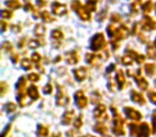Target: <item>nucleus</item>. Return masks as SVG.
<instances>
[{
	"mask_svg": "<svg viewBox=\"0 0 156 137\" xmlns=\"http://www.w3.org/2000/svg\"><path fill=\"white\" fill-rule=\"evenodd\" d=\"M7 108H8V111H9V113H13V111L15 110V108H16V105L14 104V103L10 102L9 104L7 105Z\"/></svg>",
	"mask_w": 156,
	"mask_h": 137,
	"instance_id": "37998d69",
	"label": "nucleus"
},
{
	"mask_svg": "<svg viewBox=\"0 0 156 137\" xmlns=\"http://www.w3.org/2000/svg\"><path fill=\"white\" fill-rule=\"evenodd\" d=\"M37 7H39V8H43V7H45V5H47L45 0H37Z\"/></svg>",
	"mask_w": 156,
	"mask_h": 137,
	"instance_id": "09e8293b",
	"label": "nucleus"
},
{
	"mask_svg": "<svg viewBox=\"0 0 156 137\" xmlns=\"http://www.w3.org/2000/svg\"><path fill=\"white\" fill-rule=\"evenodd\" d=\"M5 5L9 7L10 9H20L22 7L18 0H8V1H5Z\"/></svg>",
	"mask_w": 156,
	"mask_h": 137,
	"instance_id": "5701e85b",
	"label": "nucleus"
},
{
	"mask_svg": "<svg viewBox=\"0 0 156 137\" xmlns=\"http://www.w3.org/2000/svg\"><path fill=\"white\" fill-rule=\"evenodd\" d=\"M113 113V125H112V132L115 135L117 136H123L125 134V131H124L123 124H124V120L121 118V116L118 114L117 109L115 107H111Z\"/></svg>",
	"mask_w": 156,
	"mask_h": 137,
	"instance_id": "f257e3e1",
	"label": "nucleus"
},
{
	"mask_svg": "<svg viewBox=\"0 0 156 137\" xmlns=\"http://www.w3.org/2000/svg\"><path fill=\"white\" fill-rule=\"evenodd\" d=\"M65 58H66V62L69 64H76L79 61V57H78L77 52L75 50H72L65 54Z\"/></svg>",
	"mask_w": 156,
	"mask_h": 137,
	"instance_id": "4468645a",
	"label": "nucleus"
},
{
	"mask_svg": "<svg viewBox=\"0 0 156 137\" xmlns=\"http://www.w3.org/2000/svg\"><path fill=\"white\" fill-rule=\"evenodd\" d=\"M147 56L150 58H156V48H154L153 46L150 45L147 47Z\"/></svg>",
	"mask_w": 156,
	"mask_h": 137,
	"instance_id": "72a5a7b5",
	"label": "nucleus"
},
{
	"mask_svg": "<svg viewBox=\"0 0 156 137\" xmlns=\"http://www.w3.org/2000/svg\"><path fill=\"white\" fill-rule=\"evenodd\" d=\"M155 84H156V81H155Z\"/></svg>",
	"mask_w": 156,
	"mask_h": 137,
	"instance_id": "13d9d810",
	"label": "nucleus"
},
{
	"mask_svg": "<svg viewBox=\"0 0 156 137\" xmlns=\"http://www.w3.org/2000/svg\"><path fill=\"white\" fill-rule=\"evenodd\" d=\"M25 10L33 12V14H34V18H37V13L35 12L34 8H33V5H31V3H26V5H25Z\"/></svg>",
	"mask_w": 156,
	"mask_h": 137,
	"instance_id": "4c0bfd02",
	"label": "nucleus"
},
{
	"mask_svg": "<svg viewBox=\"0 0 156 137\" xmlns=\"http://www.w3.org/2000/svg\"><path fill=\"white\" fill-rule=\"evenodd\" d=\"M10 128H11V125H10V124H9V125L7 126V130H5V132L2 133V136H1V137H7V134L10 132Z\"/></svg>",
	"mask_w": 156,
	"mask_h": 137,
	"instance_id": "8fccbe9b",
	"label": "nucleus"
},
{
	"mask_svg": "<svg viewBox=\"0 0 156 137\" xmlns=\"http://www.w3.org/2000/svg\"><path fill=\"white\" fill-rule=\"evenodd\" d=\"M94 131L102 135H106V133L108 132V128H106V125H104L103 123H98L94 126Z\"/></svg>",
	"mask_w": 156,
	"mask_h": 137,
	"instance_id": "b1692460",
	"label": "nucleus"
},
{
	"mask_svg": "<svg viewBox=\"0 0 156 137\" xmlns=\"http://www.w3.org/2000/svg\"><path fill=\"white\" fill-rule=\"evenodd\" d=\"M94 117L96 120L98 121H102L103 119L106 120L107 118V114H106V106L103 104H98V107L94 109Z\"/></svg>",
	"mask_w": 156,
	"mask_h": 137,
	"instance_id": "6e6552de",
	"label": "nucleus"
},
{
	"mask_svg": "<svg viewBox=\"0 0 156 137\" xmlns=\"http://www.w3.org/2000/svg\"><path fill=\"white\" fill-rule=\"evenodd\" d=\"M149 98L153 104H156V92H151V93L149 94Z\"/></svg>",
	"mask_w": 156,
	"mask_h": 137,
	"instance_id": "49530a36",
	"label": "nucleus"
},
{
	"mask_svg": "<svg viewBox=\"0 0 156 137\" xmlns=\"http://www.w3.org/2000/svg\"><path fill=\"white\" fill-rule=\"evenodd\" d=\"M75 102L79 108H85L88 104V99L86 98V96L83 94V92L81 90L75 92Z\"/></svg>",
	"mask_w": 156,
	"mask_h": 137,
	"instance_id": "0eeeda50",
	"label": "nucleus"
},
{
	"mask_svg": "<svg viewBox=\"0 0 156 137\" xmlns=\"http://www.w3.org/2000/svg\"><path fill=\"white\" fill-rule=\"evenodd\" d=\"M1 15H2V17L5 18V20H10V18L12 17V15H13V13H12L11 11H9V10L3 9L2 11H1Z\"/></svg>",
	"mask_w": 156,
	"mask_h": 137,
	"instance_id": "f704fd0d",
	"label": "nucleus"
},
{
	"mask_svg": "<svg viewBox=\"0 0 156 137\" xmlns=\"http://www.w3.org/2000/svg\"><path fill=\"white\" fill-rule=\"evenodd\" d=\"M102 57L98 56V55H94V54H87L86 55V60L89 64L91 65H98V62L101 61Z\"/></svg>",
	"mask_w": 156,
	"mask_h": 137,
	"instance_id": "dca6fc26",
	"label": "nucleus"
},
{
	"mask_svg": "<svg viewBox=\"0 0 156 137\" xmlns=\"http://www.w3.org/2000/svg\"><path fill=\"white\" fill-rule=\"evenodd\" d=\"M132 100L134 101V102L140 104V105H144L145 104L144 96H143L141 93H139V92L135 91V90H133V91H132Z\"/></svg>",
	"mask_w": 156,
	"mask_h": 137,
	"instance_id": "a211bd4d",
	"label": "nucleus"
},
{
	"mask_svg": "<svg viewBox=\"0 0 156 137\" xmlns=\"http://www.w3.org/2000/svg\"><path fill=\"white\" fill-rule=\"evenodd\" d=\"M2 49H5L7 52H12V45L8 42H5L2 44Z\"/></svg>",
	"mask_w": 156,
	"mask_h": 137,
	"instance_id": "c03bdc74",
	"label": "nucleus"
},
{
	"mask_svg": "<svg viewBox=\"0 0 156 137\" xmlns=\"http://www.w3.org/2000/svg\"><path fill=\"white\" fill-rule=\"evenodd\" d=\"M105 46V38L103 33H96L91 41V49L94 52L101 50Z\"/></svg>",
	"mask_w": 156,
	"mask_h": 137,
	"instance_id": "20e7f679",
	"label": "nucleus"
},
{
	"mask_svg": "<svg viewBox=\"0 0 156 137\" xmlns=\"http://www.w3.org/2000/svg\"><path fill=\"white\" fill-rule=\"evenodd\" d=\"M41 17H42V20H43L45 23H50V22H52V20H54V18L50 17L49 13H48L47 11H43V12H42Z\"/></svg>",
	"mask_w": 156,
	"mask_h": 137,
	"instance_id": "473e14b6",
	"label": "nucleus"
},
{
	"mask_svg": "<svg viewBox=\"0 0 156 137\" xmlns=\"http://www.w3.org/2000/svg\"><path fill=\"white\" fill-rule=\"evenodd\" d=\"M51 91H52V86H51V84H47V85H46L45 87L43 88V92H44V93H46V94L51 93Z\"/></svg>",
	"mask_w": 156,
	"mask_h": 137,
	"instance_id": "a19ab883",
	"label": "nucleus"
},
{
	"mask_svg": "<svg viewBox=\"0 0 156 137\" xmlns=\"http://www.w3.org/2000/svg\"><path fill=\"white\" fill-rule=\"evenodd\" d=\"M0 88H1V96H5V91H7V84L5 83V81H2V83L0 84Z\"/></svg>",
	"mask_w": 156,
	"mask_h": 137,
	"instance_id": "a18cd8bd",
	"label": "nucleus"
},
{
	"mask_svg": "<svg viewBox=\"0 0 156 137\" xmlns=\"http://www.w3.org/2000/svg\"><path fill=\"white\" fill-rule=\"evenodd\" d=\"M22 67L24 69V70L26 71H29L32 69V64H31V61L29 60V59L27 58H24L22 60Z\"/></svg>",
	"mask_w": 156,
	"mask_h": 137,
	"instance_id": "cd10ccee",
	"label": "nucleus"
},
{
	"mask_svg": "<svg viewBox=\"0 0 156 137\" xmlns=\"http://www.w3.org/2000/svg\"><path fill=\"white\" fill-rule=\"evenodd\" d=\"M138 128L139 125L136 123H130L129 124V131H130V135L134 137L137 136V132H138Z\"/></svg>",
	"mask_w": 156,
	"mask_h": 137,
	"instance_id": "7c9ffc66",
	"label": "nucleus"
},
{
	"mask_svg": "<svg viewBox=\"0 0 156 137\" xmlns=\"http://www.w3.org/2000/svg\"><path fill=\"white\" fill-rule=\"evenodd\" d=\"M150 136V128L147 122H142L139 124L138 132H137L136 137H149Z\"/></svg>",
	"mask_w": 156,
	"mask_h": 137,
	"instance_id": "f8f14e48",
	"label": "nucleus"
},
{
	"mask_svg": "<svg viewBox=\"0 0 156 137\" xmlns=\"http://www.w3.org/2000/svg\"><path fill=\"white\" fill-rule=\"evenodd\" d=\"M45 31H46V28L41 24H37L34 28V33L37 35V37H43Z\"/></svg>",
	"mask_w": 156,
	"mask_h": 137,
	"instance_id": "a878e982",
	"label": "nucleus"
},
{
	"mask_svg": "<svg viewBox=\"0 0 156 137\" xmlns=\"http://www.w3.org/2000/svg\"><path fill=\"white\" fill-rule=\"evenodd\" d=\"M7 28H8L7 23H5L2 20V22H1V29H2V31H5V30H7Z\"/></svg>",
	"mask_w": 156,
	"mask_h": 137,
	"instance_id": "864d4df0",
	"label": "nucleus"
},
{
	"mask_svg": "<svg viewBox=\"0 0 156 137\" xmlns=\"http://www.w3.org/2000/svg\"><path fill=\"white\" fill-rule=\"evenodd\" d=\"M111 20H112V22H120V20H121V16L119 15V14H112V15H111Z\"/></svg>",
	"mask_w": 156,
	"mask_h": 137,
	"instance_id": "de8ad7c7",
	"label": "nucleus"
},
{
	"mask_svg": "<svg viewBox=\"0 0 156 137\" xmlns=\"http://www.w3.org/2000/svg\"><path fill=\"white\" fill-rule=\"evenodd\" d=\"M115 64H110V65L108 67V69H107V73L112 72V71L115 70Z\"/></svg>",
	"mask_w": 156,
	"mask_h": 137,
	"instance_id": "3c124183",
	"label": "nucleus"
},
{
	"mask_svg": "<svg viewBox=\"0 0 156 137\" xmlns=\"http://www.w3.org/2000/svg\"><path fill=\"white\" fill-rule=\"evenodd\" d=\"M154 46H155V48H156V39H155V42H154Z\"/></svg>",
	"mask_w": 156,
	"mask_h": 137,
	"instance_id": "6e6d98bb",
	"label": "nucleus"
},
{
	"mask_svg": "<svg viewBox=\"0 0 156 137\" xmlns=\"http://www.w3.org/2000/svg\"><path fill=\"white\" fill-rule=\"evenodd\" d=\"M74 75H75V78L76 81H83L87 78V70H86L85 67H78V69H75L73 71Z\"/></svg>",
	"mask_w": 156,
	"mask_h": 137,
	"instance_id": "ddd939ff",
	"label": "nucleus"
},
{
	"mask_svg": "<svg viewBox=\"0 0 156 137\" xmlns=\"http://www.w3.org/2000/svg\"><path fill=\"white\" fill-rule=\"evenodd\" d=\"M96 3H98V0H88L86 3V8L89 12H93L96 10Z\"/></svg>",
	"mask_w": 156,
	"mask_h": 137,
	"instance_id": "393cba45",
	"label": "nucleus"
},
{
	"mask_svg": "<svg viewBox=\"0 0 156 137\" xmlns=\"http://www.w3.org/2000/svg\"><path fill=\"white\" fill-rule=\"evenodd\" d=\"M115 81H117L118 86H119V89H123L124 85H125V77H124L123 71H118L117 75H115Z\"/></svg>",
	"mask_w": 156,
	"mask_h": 137,
	"instance_id": "6ab92c4d",
	"label": "nucleus"
},
{
	"mask_svg": "<svg viewBox=\"0 0 156 137\" xmlns=\"http://www.w3.org/2000/svg\"><path fill=\"white\" fill-rule=\"evenodd\" d=\"M26 78L24 76H22L20 78V81H17V85H16V88H17V100L18 103H20V106H25V99H26Z\"/></svg>",
	"mask_w": 156,
	"mask_h": 137,
	"instance_id": "7ed1b4c3",
	"label": "nucleus"
},
{
	"mask_svg": "<svg viewBox=\"0 0 156 137\" xmlns=\"http://www.w3.org/2000/svg\"><path fill=\"white\" fill-rule=\"evenodd\" d=\"M124 113H125V115L127 116L129 119L135 120V121H139V120H141V118H142L141 114L139 113L138 110L134 109L133 107H125V108H124Z\"/></svg>",
	"mask_w": 156,
	"mask_h": 137,
	"instance_id": "1a4fd4ad",
	"label": "nucleus"
},
{
	"mask_svg": "<svg viewBox=\"0 0 156 137\" xmlns=\"http://www.w3.org/2000/svg\"><path fill=\"white\" fill-rule=\"evenodd\" d=\"M40 45H41V44H40V42L37 41V40H31V41L29 42V47L30 48H37Z\"/></svg>",
	"mask_w": 156,
	"mask_h": 137,
	"instance_id": "ea45409f",
	"label": "nucleus"
},
{
	"mask_svg": "<svg viewBox=\"0 0 156 137\" xmlns=\"http://www.w3.org/2000/svg\"><path fill=\"white\" fill-rule=\"evenodd\" d=\"M28 79L30 81H40V76L39 74H37V73H31V74L28 75Z\"/></svg>",
	"mask_w": 156,
	"mask_h": 137,
	"instance_id": "58836bf2",
	"label": "nucleus"
},
{
	"mask_svg": "<svg viewBox=\"0 0 156 137\" xmlns=\"http://www.w3.org/2000/svg\"></svg>",
	"mask_w": 156,
	"mask_h": 137,
	"instance_id": "bf43d9fd",
	"label": "nucleus"
},
{
	"mask_svg": "<svg viewBox=\"0 0 156 137\" xmlns=\"http://www.w3.org/2000/svg\"><path fill=\"white\" fill-rule=\"evenodd\" d=\"M126 55H127V56H129L133 60H136L138 63H142L143 61H144V59H145V57L143 56V55H139V54H137L136 52H134V50H130V49L126 50Z\"/></svg>",
	"mask_w": 156,
	"mask_h": 137,
	"instance_id": "f3484780",
	"label": "nucleus"
},
{
	"mask_svg": "<svg viewBox=\"0 0 156 137\" xmlns=\"http://www.w3.org/2000/svg\"><path fill=\"white\" fill-rule=\"evenodd\" d=\"M52 137H61V134H60V133H58V134L52 135Z\"/></svg>",
	"mask_w": 156,
	"mask_h": 137,
	"instance_id": "5fc2aeb1",
	"label": "nucleus"
},
{
	"mask_svg": "<svg viewBox=\"0 0 156 137\" xmlns=\"http://www.w3.org/2000/svg\"><path fill=\"white\" fill-rule=\"evenodd\" d=\"M11 60L13 61L14 63H16L18 61V55H16V54H14L13 56L11 57Z\"/></svg>",
	"mask_w": 156,
	"mask_h": 137,
	"instance_id": "603ef678",
	"label": "nucleus"
},
{
	"mask_svg": "<svg viewBox=\"0 0 156 137\" xmlns=\"http://www.w3.org/2000/svg\"><path fill=\"white\" fill-rule=\"evenodd\" d=\"M122 63H123V64H125V65H132L133 64V59L130 58L129 56H127V55H126V56H124V57H122Z\"/></svg>",
	"mask_w": 156,
	"mask_h": 137,
	"instance_id": "c9c22d12",
	"label": "nucleus"
},
{
	"mask_svg": "<svg viewBox=\"0 0 156 137\" xmlns=\"http://www.w3.org/2000/svg\"><path fill=\"white\" fill-rule=\"evenodd\" d=\"M73 117H74V110L65 111L64 115H63V117H62V123L66 124V125L71 124L72 120H73Z\"/></svg>",
	"mask_w": 156,
	"mask_h": 137,
	"instance_id": "aec40b11",
	"label": "nucleus"
},
{
	"mask_svg": "<svg viewBox=\"0 0 156 137\" xmlns=\"http://www.w3.org/2000/svg\"><path fill=\"white\" fill-rule=\"evenodd\" d=\"M104 137H110V136H104Z\"/></svg>",
	"mask_w": 156,
	"mask_h": 137,
	"instance_id": "4d7b16f0",
	"label": "nucleus"
},
{
	"mask_svg": "<svg viewBox=\"0 0 156 137\" xmlns=\"http://www.w3.org/2000/svg\"><path fill=\"white\" fill-rule=\"evenodd\" d=\"M51 39H52V43H54L55 47H58L61 44V41L63 40V33L61 30L59 29H55L51 32Z\"/></svg>",
	"mask_w": 156,
	"mask_h": 137,
	"instance_id": "9b49d317",
	"label": "nucleus"
},
{
	"mask_svg": "<svg viewBox=\"0 0 156 137\" xmlns=\"http://www.w3.org/2000/svg\"><path fill=\"white\" fill-rule=\"evenodd\" d=\"M52 8V12L54 14L56 15H65L67 13V9H66V5H62V3H59V2H54L51 5Z\"/></svg>",
	"mask_w": 156,
	"mask_h": 137,
	"instance_id": "9d476101",
	"label": "nucleus"
},
{
	"mask_svg": "<svg viewBox=\"0 0 156 137\" xmlns=\"http://www.w3.org/2000/svg\"><path fill=\"white\" fill-rule=\"evenodd\" d=\"M72 9L74 12L78 14V16L81 18L83 20H91V14L88 11V9L86 7H83L81 5V2L79 0H74L72 2Z\"/></svg>",
	"mask_w": 156,
	"mask_h": 137,
	"instance_id": "f03ea898",
	"label": "nucleus"
},
{
	"mask_svg": "<svg viewBox=\"0 0 156 137\" xmlns=\"http://www.w3.org/2000/svg\"><path fill=\"white\" fill-rule=\"evenodd\" d=\"M31 59H32V61L35 63V64H37V67H39L40 70L43 71V70H42V69H41V67H40V65H39L40 61H41V56H40V55L37 54V52H33V54H32V57H31Z\"/></svg>",
	"mask_w": 156,
	"mask_h": 137,
	"instance_id": "c756f323",
	"label": "nucleus"
},
{
	"mask_svg": "<svg viewBox=\"0 0 156 137\" xmlns=\"http://www.w3.org/2000/svg\"><path fill=\"white\" fill-rule=\"evenodd\" d=\"M141 5V0H135L134 2L132 3V5H130L132 12H134V13H138L139 5Z\"/></svg>",
	"mask_w": 156,
	"mask_h": 137,
	"instance_id": "2f4dec72",
	"label": "nucleus"
},
{
	"mask_svg": "<svg viewBox=\"0 0 156 137\" xmlns=\"http://www.w3.org/2000/svg\"><path fill=\"white\" fill-rule=\"evenodd\" d=\"M140 73H141V70H139L138 75H135L134 78H135V81H136V83L138 84L139 88H140L141 90H147V86H149V83H147V81H145V79L143 78L142 76H141Z\"/></svg>",
	"mask_w": 156,
	"mask_h": 137,
	"instance_id": "2eb2a0df",
	"label": "nucleus"
},
{
	"mask_svg": "<svg viewBox=\"0 0 156 137\" xmlns=\"http://www.w3.org/2000/svg\"><path fill=\"white\" fill-rule=\"evenodd\" d=\"M74 126H75V128H80L81 126H83V116H79V117L75 120Z\"/></svg>",
	"mask_w": 156,
	"mask_h": 137,
	"instance_id": "e433bc0d",
	"label": "nucleus"
},
{
	"mask_svg": "<svg viewBox=\"0 0 156 137\" xmlns=\"http://www.w3.org/2000/svg\"><path fill=\"white\" fill-rule=\"evenodd\" d=\"M69 102V98L65 93V90L62 86H58V92H57V104L59 106H65Z\"/></svg>",
	"mask_w": 156,
	"mask_h": 137,
	"instance_id": "39448f33",
	"label": "nucleus"
},
{
	"mask_svg": "<svg viewBox=\"0 0 156 137\" xmlns=\"http://www.w3.org/2000/svg\"><path fill=\"white\" fill-rule=\"evenodd\" d=\"M152 7H153V2H152L151 0H149V1H147V2L142 5V11L144 12V13H150V12L152 11Z\"/></svg>",
	"mask_w": 156,
	"mask_h": 137,
	"instance_id": "c85d7f7f",
	"label": "nucleus"
},
{
	"mask_svg": "<svg viewBox=\"0 0 156 137\" xmlns=\"http://www.w3.org/2000/svg\"><path fill=\"white\" fill-rule=\"evenodd\" d=\"M144 70L147 75L152 76L155 73V64H153V63H147L144 67Z\"/></svg>",
	"mask_w": 156,
	"mask_h": 137,
	"instance_id": "bb28decb",
	"label": "nucleus"
},
{
	"mask_svg": "<svg viewBox=\"0 0 156 137\" xmlns=\"http://www.w3.org/2000/svg\"><path fill=\"white\" fill-rule=\"evenodd\" d=\"M49 134V131H48L47 126L43 125V124H40L37 126V136L39 137H47Z\"/></svg>",
	"mask_w": 156,
	"mask_h": 137,
	"instance_id": "4be33fe9",
	"label": "nucleus"
},
{
	"mask_svg": "<svg viewBox=\"0 0 156 137\" xmlns=\"http://www.w3.org/2000/svg\"><path fill=\"white\" fill-rule=\"evenodd\" d=\"M28 96H30L32 100H37L40 98V94H39V90H37V86L32 85L28 88Z\"/></svg>",
	"mask_w": 156,
	"mask_h": 137,
	"instance_id": "412c9836",
	"label": "nucleus"
},
{
	"mask_svg": "<svg viewBox=\"0 0 156 137\" xmlns=\"http://www.w3.org/2000/svg\"><path fill=\"white\" fill-rule=\"evenodd\" d=\"M152 119H153L152 120V123H153V130H152V132H153L154 134H156V110L154 111Z\"/></svg>",
	"mask_w": 156,
	"mask_h": 137,
	"instance_id": "79ce46f5",
	"label": "nucleus"
},
{
	"mask_svg": "<svg viewBox=\"0 0 156 137\" xmlns=\"http://www.w3.org/2000/svg\"><path fill=\"white\" fill-rule=\"evenodd\" d=\"M141 28L144 31H152L156 29V22L152 17L145 15L143 20H141Z\"/></svg>",
	"mask_w": 156,
	"mask_h": 137,
	"instance_id": "423d86ee",
	"label": "nucleus"
}]
</instances>
